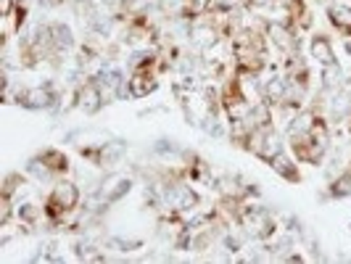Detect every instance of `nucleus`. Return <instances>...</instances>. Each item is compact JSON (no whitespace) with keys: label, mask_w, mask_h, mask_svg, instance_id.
<instances>
[{"label":"nucleus","mask_w":351,"mask_h":264,"mask_svg":"<svg viewBox=\"0 0 351 264\" xmlns=\"http://www.w3.org/2000/svg\"><path fill=\"white\" fill-rule=\"evenodd\" d=\"M77 204H80V191H77V185L69 182V180H61V182H56L53 185V191L48 193L45 198V217L51 219L53 225H58L66 214L77 209Z\"/></svg>","instance_id":"nucleus-1"},{"label":"nucleus","mask_w":351,"mask_h":264,"mask_svg":"<svg viewBox=\"0 0 351 264\" xmlns=\"http://www.w3.org/2000/svg\"><path fill=\"white\" fill-rule=\"evenodd\" d=\"M235 222L254 241H267V238L275 235V219H272V214L264 206H248V204H243L241 209L235 211Z\"/></svg>","instance_id":"nucleus-2"},{"label":"nucleus","mask_w":351,"mask_h":264,"mask_svg":"<svg viewBox=\"0 0 351 264\" xmlns=\"http://www.w3.org/2000/svg\"><path fill=\"white\" fill-rule=\"evenodd\" d=\"M222 108H225V114H228L230 124L235 127V124L246 122L248 114H251V101H248V95L243 93V85H241V74L238 77H230L228 82H225V88H222Z\"/></svg>","instance_id":"nucleus-3"},{"label":"nucleus","mask_w":351,"mask_h":264,"mask_svg":"<svg viewBox=\"0 0 351 264\" xmlns=\"http://www.w3.org/2000/svg\"><path fill=\"white\" fill-rule=\"evenodd\" d=\"M154 64H156V56H143V61L135 67L132 77L127 80V93L132 98H148L158 88V80L156 74H154Z\"/></svg>","instance_id":"nucleus-4"},{"label":"nucleus","mask_w":351,"mask_h":264,"mask_svg":"<svg viewBox=\"0 0 351 264\" xmlns=\"http://www.w3.org/2000/svg\"><path fill=\"white\" fill-rule=\"evenodd\" d=\"M29 169L35 172L40 180L43 177H58L69 172V156L58 148H45L43 154H37L32 161H29Z\"/></svg>","instance_id":"nucleus-5"},{"label":"nucleus","mask_w":351,"mask_h":264,"mask_svg":"<svg viewBox=\"0 0 351 264\" xmlns=\"http://www.w3.org/2000/svg\"><path fill=\"white\" fill-rule=\"evenodd\" d=\"M164 204H167V209L177 214V211H188L198 206V193H195L191 185H185V182H172L169 188H167V193H164Z\"/></svg>","instance_id":"nucleus-6"},{"label":"nucleus","mask_w":351,"mask_h":264,"mask_svg":"<svg viewBox=\"0 0 351 264\" xmlns=\"http://www.w3.org/2000/svg\"><path fill=\"white\" fill-rule=\"evenodd\" d=\"M80 154L88 158V161H93L95 167H111V164H117V161L124 156V143H119V141L101 143L98 148H85V145H80Z\"/></svg>","instance_id":"nucleus-7"},{"label":"nucleus","mask_w":351,"mask_h":264,"mask_svg":"<svg viewBox=\"0 0 351 264\" xmlns=\"http://www.w3.org/2000/svg\"><path fill=\"white\" fill-rule=\"evenodd\" d=\"M267 37L275 43V48H280L288 56H299V40H296V27H285V24H267Z\"/></svg>","instance_id":"nucleus-8"},{"label":"nucleus","mask_w":351,"mask_h":264,"mask_svg":"<svg viewBox=\"0 0 351 264\" xmlns=\"http://www.w3.org/2000/svg\"><path fill=\"white\" fill-rule=\"evenodd\" d=\"M309 51H312V58H315L317 64L325 69V67H335L338 64V58H335V51H333V43L328 40L325 35H315L312 37V45H309Z\"/></svg>","instance_id":"nucleus-9"},{"label":"nucleus","mask_w":351,"mask_h":264,"mask_svg":"<svg viewBox=\"0 0 351 264\" xmlns=\"http://www.w3.org/2000/svg\"><path fill=\"white\" fill-rule=\"evenodd\" d=\"M288 93H291V82L288 80H282V77H272V80H267L262 88V95L264 101L272 106V108H278V106L288 98Z\"/></svg>","instance_id":"nucleus-10"},{"label":"nucleus","mask_w":351,"mask_h":264,"mask_svg":"<svg viewBox=\"0 0 351 264\" xmlns=\"http://www.w3.org/2000/svg\"><path fill=\"white\" fill-rule=\"evenodd\" d=\"M328 19L341 35L351 40V3H333L328 8Z\"/></svg>","instance_id":"nucleus-11"},{"label":"nucleus","mask_w":351,"mask_h":264,"mask_svg":"<svg viewBox=\"0 0 351 264\" xmlns=\"http://www.w3.org/2000/svg\"><path fill=\"white\" fill-rule=\"evenodd\" d=\"M104 93L98 88V82H88L85 88L80 90V108L85 111V114H98L101 111V106H104Z\"/></svg>","instance_id":"nucleus-12"},{"label":"nucleus","mask_w":351,"mask_h":264,"mask_svg":"<svg viewBox=\"0 0 351 264\" xmlns=\"http://www.w3.org/2000/svg\"><path fill=\"white\" fill-rule=\"evenodd\" d=\"M328 114H330V122H343L346 117H351V95L343 90H335L333 98L328 101Z\"/></svg>","instance_id":"nucleus-13"},{"label":"nucleus","mask_w":351,"mask_h":264,"mask_svg":"<svg viewBox=\"0 0 351 264\" xmlns=\"http://www.w3.org/2000/svg\"><path fill=\"white\" fill-rule=\"evenodd\" d=\"M19 104L27 106V108H48V106H53V95L48 88H29L19 93Z\"/></svg>","instance_id":"nucleus-14"},{"label":"nucleus","mask_w":351,"mask_h":264,"mask_svg":"<svg viewBox=\"0 0 351 264\" xmlns=\"http://www.w3.org/2000/svg\"><path fill=\"white\" fill-rule=\"evenodd\" d=\"M269 167H272L280 177H285L288 182H293V185L301 182V172L296 169V164H293V161H288V158H285V154L272 158V161H269Z\"/></svg>","instance_id":"nucleus-15"},{"label":"nucleus","mask_w":351,"mask_h":264,"mask_svg":"<svg viewBox=\"0 0 351 264\" xmlns=\"http://www.w3.org/2000/svg\"><path fill=\"white\" fill-rule=\"evenodd\" d=\"M51 43H53V48H56V53L69 51L71 45H74L71 29L66 24H51Z\"/></svg>","instance_id":"nucleus-16"},{"label":"nucleus","mask_w":351,"mask_h":264,"mask_svg":"<svg viewBox=\"0 0 351 264\" xmlns=\"http://www.w3.org/2000/svg\"><path fill=\"white\" fill-rule=\"evenodd\" d=\"M95 82H98V88H101L106 101H108V98H114V95L119 93V88H122V77H119V71H104Z\"/></svg>","instance_id":"nucleus-17"},{"label":"nucleus","mask_w":351,"mask_h":264,"mask_svg":"<svg viewBox=\"0 0 351 264\" xmlns=\"http://www.w3.org/2000/svg\"><path fill=\"white\" fill-rule=\"evenodd\" d=\"M288 16H291V24H296L299 29H306V27L312 24L304 0H288Z\"/></svg>","instance_id":"nucleus-18"},{"label":"nucleus","mask_w":351,"mask_h":264,"mask_svg":"<svg viewBox=\"0 0 351 264\" xmlns=\"http://www.w3.org/2000/svg\"><path fill=\"white\" fill-rule=\"evenodd\" d=\"M217 35H219V29L217 27H211V24H198L193 27V43L195 45H214L217 43Z\"/></svg>","instance_id":"nucleus-19"},{"label":"nucleus","mask_w":351,"mask_h":264,"mask_svg":"<svg viewBox=\"0 0 351 264\" xmlns=\"http://www.w3.org/2000/svg\"><path fill=\"white\" fill-rule=\"evenodd\" d=\"M330 195L333 198H343V195H351V164L343 175H338L333 185H330Z\"/></svg>","instance_id":"nucleus-20"},{"label":"nucleus","mask_w":351,"mask_h":264,"mask_svg":"<svg viewBox=\"0 0 351 264\" xmlns=\"http://www.w3.org/2000/svg\"><path fill=\"white\" fill-rule=\"evenodd\" d=\"M16 185H24V177L14 172V175L5 177V185H3V195H8V198H11V195H14V191H16Z\"/></svg>","instance_id":"nucleus-21"},{"label":"nucleus","mask_w":351,"mask_h":264,"mask_svg":"<svg viewBox=\"0 0 351 264\" xmlns=\"http://www.w3.org/2000/svg\"><path fill=\"white\" fill-rule=\"evenodd\" d=\"M275 0H248V5L251 8H264V5H272Z\"/></svg>","instance_id":"nucleus-22"},{"label":"nucleus","mask_w":351,"mask_h":264,"mask_svg":"<svg viewBox=\"0 0 351 264\" xmlns=\"http://www.w3.org/2000/svg\"><path fill=\"white\" fill-rule=\"evenodd\" d=\"M349 3H351V0H349Z\"/></svg>","instance_id":"nucleus-23"}]
</instances>
